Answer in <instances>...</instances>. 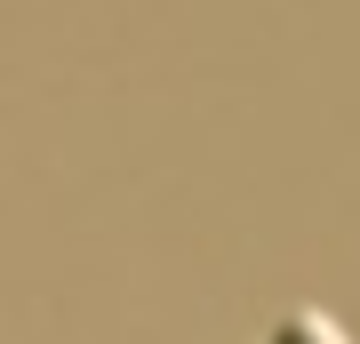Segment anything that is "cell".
Segmentation results:
<instances>
[{
    "mask_svg": "<svg viewBox=\"0 0 360 344\" xmlns=\"http://www.w3.org/2000/svg\"><path fill=\"white\" fill-rule=\"evenodd\" d=\"M264 344H352V336L336 329L328 312H312V305H296V312H281V320H272V329H264Z\"/></svg>",
    "mask_w": 360,
    "mask_h": 344,
    "instance_id": "1",
    "label": "cell"
}]
</instances>
